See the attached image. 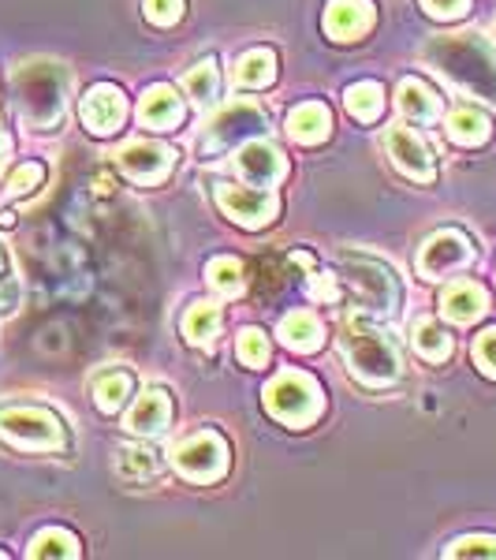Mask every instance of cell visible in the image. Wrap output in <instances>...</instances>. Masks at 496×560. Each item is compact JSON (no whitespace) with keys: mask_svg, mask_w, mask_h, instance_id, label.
Listing matches in <instances>:
<instances>
[{"mask_svg":"<svg viewBox=\"0 0 496 560\" xmlns=\"http://www.w3.org/2000/svg\"><path fill=\"white\" fill-rule=\"evenodd\" d=\"M474 363L485 377L496 382V329H485L482 337L474 340Z\"/></svg>","mask_w":496,"mask_h":560,"instance_id":"36","label":"cell"},{"mask_svg":"<svg viewBox=\"0 0 496 560\" xmlns=\"http://www.w3.org/2000/svg\"><path fill=\"white\" fill-rule=\"evenodd\" d=\"M265 128H269L265 108L255 105V102H236V105L224 108V113H216V120L205 128L202 150L205 153H224L232 147H243V142L258 139Z\"/></svg>","mask_w":496,"mask_h":560,"instance_id":"8","label":"cell"},{"mask_svg":"<svg viewBox=\"0 0 496 560\" xmlns=\"http://www.w3.org/2000/svg\"><path fill=\"white\" fill-rule=\"evenodd\" d=\"M236 355H239V363L250 366V370L265 366L269 363V340H265V332H261V329H243L239 332V345H236Z\"/></svg>","mask_w":496,"mask_h":560,"instance_id":"32","label":"cell"},{"mask_svg":"<svg viewBox=\"0 0 496 560\" xmlns=\"http://www.w3.org/2000/svg\"><path fill=\"white\" fill-rule=\"evenodd\" d=\"M276 79V52L273 49H250L236 60V83L247 90H261Z\"/></svg>","mask_w":496,"mask_h":560,"instance_id":"23","label":"cell"},{"mask_svg":"<svg viewBox=\"0 0 496 560\" xmlns=\"http://www.w3.org/2000/svg\"><path fill=\"white\" fill-rule=\"evenodd\" d=\"M0 306H4V311H15V280H12V269H8L4 247H0Z\"/></svg>","mask_w":496,"mask_h":560,"instance_id":"38","label":"cell"},{"mask_svg":"<svg viewBox=\"0 0 496 560\" xmlns=\"http://www.w3.org/2000/svg\"><path fill=\"white\" fill-rule=\"evenodd\" d=\"M344 105L355 120L374 124L377 116L385 113V90H381V83H374V79H363V83L344 90Z\"/></svg>","mask_w":496,"mask_h":560,"instance_id":"24","label":"cell"},{"mask_svg":"<svg viewBox=\"0 0 496 560\" xmlns=\"http://www.w3.org/2000/svg\"><path fill=\"white\" fill-rule=\"evenodd\" d=\"M422 8H426L433 20H459L471 8V0H422Z\"/></svg>","mask_w":496,"mask_h":560,"instance_id":"37","label":"cell"},{"mask_svg":"<svg viewBox=\"0 0 496 560\" xmlns=\"http://www.w3.org/2000/svg\"><path fill=\"white\" fill-rule=\"evenodd\" d=\"M340 348H344L347 370L366 385H392L403 374L400 348L389 340V332L369 325L366 318H351L344 325Z\"/></svg>","mask_w":496,"mask_h":560,"instance_id":"3","label":"cell"},{"mask_svg":"<svg viewBox=\"0 0 496 560\" xmlns=\"http://www.w3.org/2000/svg\"><path fill=\"white\" fill-rule=\"evenodd\" d=\"M329 131H332V113L321 102H303L287 116V135L295 142H303V147H318V142L329 139Z\"/></svg>","mask_w":496,"mask_h":560,"instance_id":"19","label":"cell"},{"mask_svg":"<svg viewBox=\"0 0 496 560\" xmlns=\"http://www.w3.org/2000/svg\"><path fill=\"white\" fill-rule=\"evenodd\" d=\"M205 277H210V288L221 295H243V288H247V269H243V261L236 258H213L210 266H205Z\"/></svg>","mask_w":496,"mask_h":560,"instance_id":"29","label":"cell"},{"mask_svg":"<svg viewBox=\"0 0 496 560\" xmlns=\"http://www.w3.org/2000/svg\"><path fill=\"white\" fill-rule=\"evenodd\" d=\"M485 311H489V295H485V288L474 284V280H456V284H448L445 295H440V314L456 325H471L482 318Z\"/></svg>","mask_w":496,"mask_h":560,"instance_id":"16","label":"cell"},{"mask_svg":"<svg viewBox=\"0 0 496 560\" xmlns=\"http://www.w3.org/2000/svg\"><path fill=\"white\" fill-rule=\"evenodd\" d=\"M385 150H389V158L395 161L400 173H408L411 179H418V184H429L433 179V153L411 128L385 131Z\"/></svg>","mask_w":496,"mask_h":560,"instance_id":"13","label":"cell"},{"mask_svg":"<svg viewBox=\"0 0 496 560\" xmlns=\"http://www.w3.org/2000/svg\"><path fill=\"white\" fill-rule=\"evenodd\" d=\"M8 150H12V139H8V135H4V131H0V165H4Z\"/></svg>","mask_w":496,"mask_h":560,"instance_id":"39","label":"cell"},{"mask_svg":"<svg viewBox=\"0 0 496 560\" xmlns=\"http://www.w3.org/2000/svg\"><path fill=\"white\" fill-rule=\"evenodd\" d=\"M216 206L224 210L228 221H236L239 229H265L281 213V198L269 187H239V184H216Z\"/></svg>","mask_w":496,"mask_h":560,"instance_id":"9","label":"cell"},{"mask_svg":"<svg viewBox=\"0 0 496 560\" xmlns=\"http://www.w3.org/2000/svg\"><path fill=\"white\" fill-rule=\"evenodd\" d=\"M184 90L187 97H191L194 105H216V97H221V75H216V65L213 60H202V65H194L187 71L184 79Z\"/></svg>","mask_w":496,"mask_h":560,"instance_id":"28","label":"cell"},{"mask_svg":"<svg viewBox=\"0 0 496 560\" xmlns=\"http://www.w3.org/2000/svg\"><path fill=\"white\" fill-rule=\"evenodd\" d=\"M116 161H120V168L128 173L134 184H161L168 173H173L176 165V153L165 147V142H128L120 153H116Z\"/></svg>","mask_w":496,"mask_h":560,"instance_id":"11","label":"cell"},{"mask_svg":"<svg viewBox=\"0 0 496 560\" xmlns=\"http://www.w3.org/2000/svg\"><path fill=\"white\" fill-rule=\"evenodd\" d=\"M131 374H123V370H113V374H105V377H97V385H94V396H97V408L102 411H120L123 404H128V396H131Z\"/></svg>","mask_w":496,"mask_h":560,"instance_id":"30","label":"cell"},{"mask_svg":"<svg viewBox=\"0 0 496 560\" xmlns=\"http://www.w3.org/2000/svg\"><path fill=\"white\" fill-rule=\"evenodd\" d=\"M265 408L273 419H281L284 427L303 430V427H310L324 408L321 385L314 382L306 370H284V374H276L265 388Z\"/></svg>","mask_w":496,"mask_h":560,"instance_id":"4","label":"cell"},{"mask_svg":"<svg viewBox=\"0 0 496 560\" xmlns=\"http://www.w3.org/2000/svg\"><path fill=\"white\" fill-rule=\"evenodd\" d=\"M4 557H8V553H4V549H0V560H4Z\"/></svg>","mask_w":496,"mask_h":560,"instance_id":"40","label":"cell"},{"mask_svg":"<svg viewBox=\"0 0 496 560\" xmlns=\"http://www.w3.org/2000/svg\"><path fill=\"white\" fill-rule=\"evenodd\" d=\"M474 261V247L471 240L463 236L459 229H445L437 236L426 240V247L418 250V273L426 280H445L467 269Z\"/></svg>","mask_w":496,"mask_h":560,"instance_id":"10","label":"cell"},{"mask_svg":"<svg viewBox=\"0 0 496 560\" xmlns=\"http://www.w3.org/2000/svg\"><path fill=\"white\" fill-rule=\"evenodd\" d=\"M179 120H184V102H179V94L173 86L157 83V86H150L146 94H142V102H139V124H142V128L173 131Z\"/></svg>","mask_w":496,"mask_h":560,"instance_id":"17","label":"cell"},{"mask_svg":"<svg viewBox=\"0 0 496 560\" xmlns=\"http://www.w3.org/2000/svg\"><path fill=\"white\" fill-rule=\"evenodd\" d=\"M374 26V0H329L324 31L332 42H355Z\"/></svg>","mask_w":496,"mask_h":560,"instance_id":"15","label":"cell"},{"mask_svg":"<svg viewBox=\"0 0 496 560\" xmlns=\"http://www.w3.org/2000/svg\"><path fill=\"white\" fill-rule=\"evenodd\" d=\"M395 102H400V113L414 124H433L440 116V97L422 79H403Z\"/></svg>","mask_w":496,"mask_h":560,"instance_id":"21","label":"cell"},{"mask_svg":"<svg viewBox=\"0 0 496 560\" xmlns=\"http://www.w3.org/2000/svg\"><path fill=\"white\" fill-rule=\"evenodd\" d=\"M116 471L128 478V482H142V478L157 475V456H153L150 448L123 445L120 453H116Z\"/></svg>","mask_w":496,"mask_h":560,"instance_id":"31","label":"cell"},{"mask_svg":"<svg viewBox=\"0 0 496 560\" xmlns=\"http://www.w3.org/2000/svg\"><path fill=\"white\" fill-rule=\"evenodd\" d=\"M142 12H146L150 23L173 26L184 20V0H142Z\"/></svg>","mask_w":496,"mask_h":560,"instance_id":"33","label":"cell"},{"mask_svg":"<svg viewBox=\"0 0 496 560\" xmlns=\"http://www.w3.org/2000/svg\"><path fill=\"white\" fill-rule=\"evenodd\" d=\"M34 560H52V557H60V560H75L83 549H79V538L71 535V530L64 527H49V530H42L38 538L31 541V549H26Z\"/></svg>","mask_w":496,"mask_h":560,"instance_id":"26","label":"cell"},{"mask_svg":"<svg viewBox=\"0 0 496 560\" xmlns=\"http://www.w3.org/2000/svg\"><path fill=\"white\" fill-rule=\"evenodd\" d=\"M426 60L456 86L496 102V52L482 34H445L426 45Z\"/></svg>","mask_w":496,"mask_h":560,"instance_id":"1","label":"cell"},{"mask_svg":"<svg viewBox=\"0 0 496 560\" xmlns=\"http://www.w3.org/2000/svg\"><path fill=\"white\" fill-rule=\"evenodd\" d=\"M232 453L216 430H198L173 448V467L191 482H221L228 475Z\"/></svg>","mask_w":496,"mask_h":560,"instance_id":"5","label":"cell"},{"mask_svg":"<svg viewBox=\"0 0 496 560\" xmlns=\"http://www.w3.org/2000/svg\"><path fill=\"white\" fill-rule=\"evenodd\" d=\"M0 438L26 453H52L64 445V422L45 408H8L0 411Z\"/></svg>","mask_w":496,"mask_h":560,"instance_id":"6","label":"cell"},{"mask_svg":"<svg viewBox=\"0 0 496 560\" xmlns=\"http://www.w3.org/2000/svg\"><path fill=\"white\" fill-rule=\"evenodd\" d=\"M276 337H281V345L292 351H318L324 345V325L318 322V314L292 311L281 325H276Z\"/></svg>","mask_w":496,"mask_h":560,"instance_id":"20","label":"cell"},{"mask_svg":"<svg viewBox=\"0 0 496 560\" xmlns=\"http://www.w3.org/2000/svg\"><path fill=\"white\" fill-rule=\"evenodd\" d=\"M168 419H173V400H168V393L165 388H146L128 415V430L139 433V438H153V433H161L168 427Z\"/></svg>","mask_w":496,"mask_h":560,"instance_id":"18","label":"cell"},{"mask_svg":"<svg viewBox=\"0 0 496 560\" xmlns=\"http://www.w3.org/2000/svg\"><path fill=\"white\" fill-rule=\"evenodd\" d=\"M42 179H45V165H38V161H31V165H23L20 173H15L12 179H8V195L23 198V195L38 191Z\"/></svg>","mask_w":496,"mask_h":560,"instance_id":"34","label":"cell"},{"mask_svg":"<svg viewBox=\"0 0 496 560\" xmlns=\"http://www.w3.org/2000/svg\"><path fill=\"white\" fill-rule=\"evenodd\" d=\"M236 168H239V176L247 179V184L276 187L287 176V158L273 147V142L250 139V142H243L239 153H236Z\"/></svg>","mask_w":496,"mask_h":560,"instance_id":"12","label":"cell"},{"mask_svg":"<svg viewBox=\"0 0 496 560\" xmlns=\"http://www.w3.org/2000/svg\"><path fill=\"white\" fill-rule=\"evenodd\" d=\"M411 340H414V351H418L422 359H429V363H445V359L452 355V337L429 318H422L414 325Z\"/></svg>","mask_w":496,"mask_h":560,"instance_id":"27","label":"cell"},{"mask_svg":"<svg viewBox=\"0 0 496 560\" xmlns=\"http://www.w3.org/2000/svg\"><path fill=\"white\" fill-rule=\"evenodd\" d=\"M216 332H221V306L216 303H194L184 314V337L191 345H213Z\"/></svg>","mask_w":496,"mask_h":560,"instance_id":"25","label":"cell"},{"mask_svg":"<svg viewBox=\"0 0 496 560\" xmlns=\"http://www.w3.org/2000/svg\"><path fill=\"white\" fill-rule=\"evenodd\" d=\"M493 135V124L482 108L474 105H459L452 116H448V139L459 142V147H482Z\"/></svg>","mask_w":496,"mask_h":560,"instance_id":"22","label":"cell"},{"mask_svg":"<svg viewBox=\"0 0 496 560\" xmlns=\"http://www.w3.org/2000/svg\"><path fill=\"white\" fill-rule=\"evenodd\" d=\"M340 266H344L351 288H355L358 303H363L366 311H377V314L395 311V303H400V284H395V273L385 266V261L344 250V255H340Z\"/></svg>","mask_w":496,"mask_h":560,"instance_id":"7","label":"cell"},{"mask_svg":"<svg viewBox=\"0 0 496 560\" xmlns=\"http://www.w3.org/2000/svg\"><path fill=\"white\" fill-rule=\"evenodd\" d=\"M448 557H496V538L493 535H471L448 546Z\"/></svg>","mask_w":496,"mask_h":560,"instance_id":"35","label":"cell"},{"mask_svg":"<svg viewBox=\"0 0 496 560\" xmlns=\"http://www.w3.org/2000/svg\"><path fill=\"white\" fill-rule=\"evenodd\" d=\"M128 116V97L120 94V86L113 83H97L83 97V124L94 135H113Z\"/></svg>","mask_w":496,"mask_h":560,"instance_id":"14","label":"cell"},{"mask_svg":"<svg viewBox=\"0 0 496 560\" xmlns=\"http://www.w3.org/2000/svg\"><path fill=\"white\" fill-rule=\"evenodd\" d=\"M15 105H20L23 124L38 131H49L64 120L68 94H71V71L60 60H31L15 68L12 75Z\"/></svg>","mask_w":496,"mask_h":560,"instance_id":"2","label":"cell"}]
</instances>
